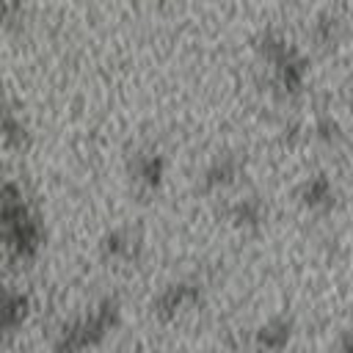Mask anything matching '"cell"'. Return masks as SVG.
Returning a JSON list of instances; mask_svg holds the SVG:
<instances>
[{
    "instance_id": "6da1fadb",
    "label": "cell",
    "mask_w": 353,
    "mask_h": 353,
    "mask_svg": "<svg viewBox=\"0 0 353 353\" xmlns=\"http://www.w3.org/2000/svg\"><path fill=\"white\" fill-rule=\"evenodd\" d=\"M284 342H287V325H284V323L268 325V328L259 331V345H262L265 350H279Z\"/></svg>"
}]
</instances>
